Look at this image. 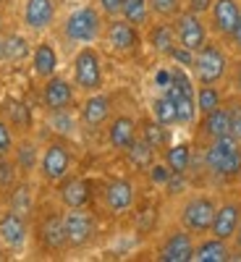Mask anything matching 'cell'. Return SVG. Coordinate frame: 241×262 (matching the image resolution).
Listing matches in <instances>:
<instances>
[{"label": "cell", "mask_w": 241, "mask_h": 262, "mask_svg": "<svg viewBox=\"0 0 241 262\" xmlns=\"http://www.w3.org/2000/svg\"><path fill=\"white\" fill-rule=\"evenodd\" d=\"M205 168L217 179H233L241 170V142L228 137L210 139L205 149Z\"/></svg>", "instance_id": "obj_1"}, {"label": "cell", "mask_w": 241, "mask_h": 262, "mask_svg": "<svg viewBox=\"0 0 241 262\" xmlns=\"http://www.w3.org/2000/svg\"><path fill=\"white\" fill-rule=\"evenodd\" d=\"M63 37L74 45H92L102 37V11L95 6H81L71 11L63 21Z\"/></svg>", "instance_id": "obj_2"}, {"label": "cell", "mask_w": 241, "mask_h": 262, "mask_svg": "<svg viewBox=\"0 0 241 262\" xmlns=\"http://www.w3.org/2000/svg\"><path fill=\"white\" fill-rule=\"evenodd\" d=\"M191 69H194V76L200 84H221L228 74V58H226L221 45L205 42V45L194 53Z\"/></svg>", "instance_id": "obj_3"}, {"label": "cell", "mask_w": 241, "mask_h": 262, "mask_svg": "<svg viewBox=\"0 0 241 262\" xmlns=\"http://www.w3.org/2000/svg\"><path fill=\"white\" fill-rule=\"evenodd\" d=\"M102 58L92 45H84L74 58V84L81 92H100L102 90Z\"/></svg>", "instance_id": "obj_4"}, {"label": "cell", "mask_w": 241, "mask_h": 262, "mask_svg": "<svg viewBox=\"0 0 241 262\" xmlns=\"http://www.w3.org/2000/svg\"><path fill=\"white\" fill-rule=\"evenodd\" d=\"M215 210L217 205L210 200V196L205 194H194L189 196V200L184 202L181 207V226L194 236H200V233H210L212 228V221H215Z\"/></svg>", "instance_id": "obj_5"}, {"label": "cell", "mask_w": 241, "mask_h": 262, "mask_svg": "<svg viewBox=\"0 0 241 262\" xmlns=\"http://www.w3.org/2000/svg\"><path fill=\"white\" fill-rule=\"evenodd\" d=\"M71 149L63 142H50L39 155V173L48 184H60L71 173Z\"/></svg>", "instance_id": "obj_6"}, {"label": "cell", "mask_w": 241, "mask_h": 262, "mask_svg": "<svg viewBox=\"0 0 241 262\" xmlns=\"http://www.w3.org/2000/svg\"><path fill=\"white\" fill-rule=\"evenodd\" d=\"M63 228H65V244L79 249L95 236V217L86 207H69L63 212Z\"/></svg>", "instance_id": "obj_7"}, {"label": "cell", "mask_w": 241, "mask_h": 262, "mask_svg": "<svg viewBox=\"0 0 241 262\" xmlns=\"http://www.w3.org/2000/svg\"><path fill=\"white\" fill-rule=\"evenodd\" d=\"M173 29H176V39H179V45L196 53L205 42H207V27H205V21L200 13H194V11H184L176 16V24H173Z\"/></svg>", "instance_id": "obj_8"}, {"label": "cell", "mask_w": 241, "mask_h": 262, "mask_svg": "<svg viewBox=\"0 0 241 262\" xmlns=\"http://www.w3.org/2000/svg\"><path fill=\"white\" fill-rule=\"evenodd\" d=\"M105 42L107 48L118 55H131L139 50V32L134 24H128L126 18H113L105 29Z\"/></svg>", "instance_id": "obj_9"}, {"label": "cell", "mask_w": 241, "mask_h": 262, "mask_svg": "<svg viewBox=\"0 0 241 262\" xmlns=\"http://www.w3.org/2000/svg\"><path fill=\"white\" fill-rule=\"evenodd\" d=\"M0 242H3L11 252H24L29 242V226L27 217L13 210H6L0 215Z\"/></svg>", "instance_id": "obj_10"}, {"label": "cell", "mask_w": 241, "mask_h": 262, "mask_svg": "<svg viewBox=\"0 0 241 262\" xmlns=\"http://www.w3.org/2000/svg\"><path fill=\"white\" fill-rule=\"evenodd\" d=\"M102 202L105 207L111 210L113 215H123L134 207L137 202V186L131 184L128 179H113L105 184V191H102Z\"/></svg>", "instance_id": "obj_11"}, {"label": "cell", "mask_w": 241, "mask_h": 262, "mask_svg": "<svg viewBox=\"0 0 241 262\" xmlns=\"http://www.w3.org/2000/svg\"><path fill=\"white\" fill-rule=\"evenodd\" d=\"M71 102H74V84L69 79L58 76V74L45 79V86H42V105H45L50 113L69 111Z\"/></svg>", "instance_id": "obj_12"}, {"label": "cell", "mask_w": 241, "mask_h": 262, "mask_svg": "<svg viewBox=\"0 0 241 262\" xmlns=\"http://www.w3.org/2000/svg\"><path fill=\"white\" fill-rule=\"evenodd\" d=\"M158 257L163 262H191L194 259V238H191V233L184 226L179 231H173L163 242Z\"/></svg>", "instance_id": "obj_13"}, {"label": "cell", "mask_w": 241, "mask_h": 262, "mask_svg": "<svg viewBox=\"0 0 241 262\" xmlns=\"http://www.w3.org/2000/svg\"><path fill=\"white\" fill-rule=\"evenodd\" d=\"M210 18H212V29L221 37H233L236 24L241 18V6L236 0H212L210 6Z\"/></svg>", "instance_id": "obj_14"}, {"label": "cell", "mask_w": 241, "mask_h": 262, "mask_svg": "<svg viewBox=\"0 0 241 262\" xmlns=\"http://www.w3.org/2000/svg\"><path fill=\"white\" fill-rule=\"evenodd\" d=\"M21 18L29 32H48L55 21V0H24Z\"/></svg>", "instance_id": "obj_15"}, {"label": "cell", "mask_w": 241, "mask_h": 262, "mask_svg": "<svg viewBox=\"0 0 241 262\" xmlns=\"http://www.w3.org/2000/svg\"><path fill=\"white\" fill-rule=\"evenodd\" d=\"M238 226H241V205L238 202H223L215 210V221H212L210 233L228 242V238H233V233L238 231Z\"/></svg>", "instance_id": "obj_16"}, {"label": "cell", "mask_w": 241, "mask_h": 262, "mask_svg": "<svg viewBox=\"0 0 241 262\" xmlns=\"http://www.w3.org/2000/svg\"><path fill=\"white\" fill-rule=\"evenodd\" d=\"M137 137H139V126L131 116H116L113 123L107 126V142H111V147L118 149V152H126L134 144Z\"/></svg>", "instance_id": "obj_17"}, {"label": "cell", "mask_w": 241, "mask_h": 262, "mask_svg": "<svg viewBox=\"0 0 241 262\" xmlns=\"http://www.w3.org/2000/svg\"><path fill=\"white\" fill-rule=\"evenodd\" d=\"M107 118H111V97L102 92H90V97L81 105V123L90 128H97Z\"/></svg>", "instance_id": "obj_18"}, {"label": "cell", "mask_w": 241, "mask_h": 262, "mask_svg": "<svg viewBox=\"0 0 241 262\" xmlns=\"http://www.w3.org/2000/svg\"><path fill=\"white\" fill-rule=\"evenodd\" d=\"M58 196L65 207H86V202H90V196H92V184L86 179H69L65 176L60 181Z\"/></svg>", "instance_id": "obj_19"}, {"label": "cell", "mask_w": 241, "mask_h": 262, "mask_svg": "<svg viewBox=\"0 0 241 262\" xmlns=\"http://www.w3.org/2000/svg\"><path fill=\"white\" fill-rule=\"evenodd\" d=\"M58 66H60V60H58V50L53 42L45 39L32 50V69L39 79H50L53 74H58Z\"/></svg>", "instance_id": "obj_20"}, {"label": "cell", "mask_w": 241, "mask_h": 262, "mask_svg": "<svg viewBox=\"0 0 241 262\" xmlns=\"http://www.w3.org/2000/svg\"><path fill=\"white\" fill-rule=\"evenodd\" d=\"M39 238H42V244H45L50 252H60V249L69 247V244H65L63 215H58V212L48 215L45 221H42V226H39Z\"/></svg>", "instance_id": "obj_21"}, {"label": "cell", "mask_w": 241, "mask_h": 262, "mask_svg": "<svg viewBox=\"0 0 241 262\" xmlns=\"http://www.w3.org/2000/svg\"><path fill=\"white\" fill-rule=\"evenodd\" d=\"M165 95L173 100V105H176V113H179V126H191L194 118H196V95L194 92H184L181 86L170 84Z\"/></svg>", "instance_id": "obj_22"}, {"label": "cell", "mask_w": 241, "mask_h": 262, "mask_svg": "<svg viewBox=\"0 0 241 262\" xmlns=\"http://www.w3.org/2000/svg\"><path fill=\"white\" fill-rule=\"evenodd\" d=\"M194 259L196 262H226V259H231V249L226 244V238L210 236L194 247Z\"/></svg>", "instance_id": "obj_23"}, {"label": "cell", "mask_w": 241, "mask_h": 262, "mask_svg": "<svg viewBox=\"0 0 241 262\" xmlns=\"http://www.w3.org/2000/svg\"><path fill=\"white\" fill-rule=\"evenodd\" d=\"M8 210L24 215V217H29L34 212V189L29 181H18L8 191Z\"/></svg>", "instance_id": "obj_24"}, {"label": "cell", "mask_w": 241, "mask_h": 262, "mask_svg": "<svg viewBox=\"0 0 241 262\" xmlns=\"http://www.w3.org/2000/svg\"><path fill=\"white\" fill-rule=\"evenodd\" d=\"M202 131L210 137V139H221V137H228L231 134V118H228V107L217 105L215 111L205 113L202 116Z\"/></svg>", "instance_id": "obj_25"}, {"label": "cell", "mask_w": 241, "mask_h": 262, "mask_svg": "<svg viewBox=\"0 0 241 262\" xmlns=\"http://www.w3.org/2000/svg\"><path fill=\"white\" fill-rule=\"evenodd\" d=\"M3 116L11 123V128L27 131L32 126V111L27 107V102H21L18 97H6L3 100Z\"/></svg>", "instance_id": "obj_26"}, {"label": "cell", "mask_w": 241, "mask_h": 262, "mask_svg": "<svg viewBox=\"0 0 241 262\" xmlns=\"http://www.w3.org/2000/svg\"><path fill=\"white\" fill-rule=\"evenodd\" d=\"M149 45H152V50L160 53V55H170V50L179 45L173 24H165V21H160V24L149 27Z\"/></svg>", "instance_id": "obj_27"}, {"label": "cell", "mask_w": 241, "mask_h": 262, "mask_svg": "<svg viewBox=\"0 0 241 262\" xmlns=\"http://www.w3.org/2000/svg\"><path fill=\"white\" fill-rule=\"evenodd\" d=\"M11 158L16 163V168L21 173H29L39 165V152H37V144L32 139H21L13 144V152H11Z\"/></svg>", "instance_id": "obj_28"}, {"label": "cell", "mask_w": 241, "mask_h": 262, "mask_svg": "<svg viewBox=\"0 0 241 262\" xmlns=\"http://www.w3.org/2000/svg\"><path fill=\"white\" fill-rule=\"evenodd\" d=\"M3 53H6V60L8 63H21L32 55V48H29V39L18 32H11L3 37Z\"/></svg>", "instance_id": "obj_29"}, {"label": "cell", "mask_w": 241, "mask_h": 262, "mask_svg": "<svg viewBox=\"0 0 241 262\" xmlns=\"http://www.w3.org/2000/svg\"><path fill=\"white\" fill-rule=\"evenodd\" d=\"M149 0H123L121 3V16L137 29L149 24Z\"/></svg>", "instance_id": "obj_30"}, {"label": "cell", "mask_w": 241, "mask_h": 262, "mask_svg": "<svg viewBox=\"0 0 241 262\" xmlns=\"http://www.w3.org/2000/svg\"><path fill=\"white\" fill-rule=\"evenodd\" d=\"M152 118H155L158 123H163L165 128H170V126H176V123H179L176 105H173V100H170L165 92L152 100Z\"/></svg>", "instance_id": "obj_31"}, {"label": "cell", "mask_w": 241, "mask_h": 262, "mask_svg": "<svg viewBox=\"0 0 241 262\" xmlns=\"http://www.w3.org/2000/svg\"><path fill=\"white\" fill-rule=\"evenodd\" d=\"M165 165L173 170V173H186L189 165H191V147L189 144H173L165 149Z\"/></svg>", "instance_id": "obj_32"}, {"label": "cell", "mask_w": 241, "mask_h": 262, "mask_svg": "<svg viewBox=\"0 0 241 262\" xmlns=\"http://www.w3.org/2000/svg\"><path fill=\"white\" fill-rule=\"evenodd\" d=\"M155 147L152 144H147L142 137H137L134 139V144H131L128 149H126V158H128V163L131 165H137V168H149L152 165V160H155Z\"/></svg>", "instance_id": "obj_33"}, {"label": "cell", "mask_w": 241, "mask_h": 262, "mask_svg": "<svg viewBox=\"0 0 241 262\" xmlns=\"http://www.w3.org/2000/svg\"><path fill=\"white\" fill-rule=\"evenodd\" d=\"M217 105H223V95L217 90L215 84H200V90H196V113H210L215 111Z\"/></svg>", "instance_id": "obj_34"}, {"label": "cell", "mask_w": 241, "mask_h": 262, "mask_svg": "<svg viewBox=\"0 0 241 262\" xmlns=\"http://www.w3.org/2000/svg\"><path fill=\"white\" fill-rule=\"evenodd\" d=\"M21 170L16 168L13 158H0V194H8L18 184Z\"/></svg>", "instance_id": "obj_35"}, {"label": "cell", "mask_w": 241, "mask_h": 262, "mask_svg": "<svg viewBox=\"0 0 241 262\" xmlns=\"http://www.w3.org/2000/svg\"><path fill=\"white\" fill-rule=\"evenodd\" d=\"M142 139L147 144H152L155 149H163L168 144V128L163 123H158V121H149V123L142 126Z\"/></svg>", "instance_id": "obj_36"}, {"label": "cell", "mask_w": 241, "mask_h": 262, "mask_svg": "<svg viewBox=\"0 0 241 262\" xmlns=\"http://www.w3.org/2000/svg\"><path fill=\"white\" fill-rule=\"evenodd\" d=\"M184 0H149V11L160 18H173L181 13Z\"/></svg>", "instance_id": "obj_37"}, {"label": "cell", "mask_w": 241, "mask_h": 262, "mask_svg": "<svg viewBox=\"0 0 241 262\" xmlns=\"http://www.w3.org/2000/svg\"><path fill=\"white\" fill-rule=\"evenodd\" d=\"M13 131H11V123L6 118H0V158H11V152H13Z\"/></svg>", "instance_id": "obj_38"}, {"label": "cell", "mask_w": 241, "mask_h": 262, "mask_svg": "<svg viewBox=\"0 0 241 262\" xmlns=\"http://www.w3.org/2000/svg\"><path fill=\"white\" fill-rule=\"evenodd\" d=\"M50 123L55 126V131H60V134H74V118L69 116V111H55Z\"/></svg>", "instance_id": "obj_39"}, {"label": "cell", "mask_w": 241, "mask_h": 262, "mask_svg": "<svg viewBox=\"0 0 241 262\" xmlns=\"http://www.w3.org/2000/svg\"><path fill=\"white\" fill-rule=\"evenodd\" d=\"M228 118H231V137L241 142V100H233L228 105Z\"/></svg>", "instance_id": "obj_40"}, {"label": "cell", "mask_w": 241, "mask_h": 262, "mask_svg": "<svg viewBox=\"0 0 241 262\" xmlns=\"http://www.w3.org/2000/svg\"><path fill=\"white\" fill-rule=\"evenodd\" d=\"M168 58H170V60H176V66H181V69H191V66H194V53L186 50V48H181V45L173 48Z\"/></svg>", "instance_id": "obj_41"}, {"label": "cell", "mask_w": 241, "mask_h": 262, "mask_svg": "<svg viewBox=\"0 0 241 262\" xmlns=\"http://www.w3.org/2000/svg\"><path fill=\"white\" fill-rule=\"evenodd\" d=\"M170 168L168 165H158V163H152L149 165V179H152V184H163L165 186V181L170 179Z\"/></svg>", "instance_id": "obj_42"}, {"label": "cell", "mask_w": 241, "mask_h": 262, "mask_svg": "<svg viewBox=\"0 0 241 262\" xmlns=\"http://www.w3.org/2000/svg\"><path fill=\"white\" fill-rule=\"evenodd\" d=\"M155 84L160 86V90L165 92L168 90V86L173 84V69H160L158 74H155Z\"/></svg>", "instance_id": "obj_43"}, {"label": "cell", "mask_w": 241, "mask_h": 262, "mask_svg": "<svg viewBox=\"0 0 241 262\" xmlns=\"http://www.w3.org/2000/svg\"><path fill=\"white\" fill-rule=\"evenodd\" d=\"M97 3H100V11H102V13H107V16H118L123 0H97Z\"/></svg>", "instance_id": "obj_44"}, {"label": "cell", "mask_w": 241, "mask_h": 262, "mask_svg": "<svg viewBox=\"0 0 241 262\" xmlns=\"http://www.w3.org/2000/svg\"><path fill=\"white\" fill-rule=\"evenodd\" d=\"M210 6H212V0H189V11H194V13H205V11H210Z\"/></svg>", "instance_id": "obj_45"}, {"label": "cell", "mask_w": 241, "mask_h": 262, "mask_svg": "<svg viewBox=\"0 0 241 262\" xmlns=\"http://www.w3.org/2000/svg\"><path fill=\"white\" fill-rule=\"evenodd\" d=\"M233 42H236V48L241 50V18H238V24H236V32H233V37H231Z\"/></svg>", "instance_id": "obj_46"}, {"label": "cell", "mask_w": 241, "mask_h": 262, "mask_svg": "<svg viewBox=\"0 0 241 262\" xmlns=\"http://www.w3.org/2000/svg\"><path fill=\"white\" fill-rule=\"evenodd\" d=\"M233 84H236V90H238V95H241V63L236 66V76H233Z\"/></svg>", "instance_id": "obj_47"}, {"label": "cell", "mask_w": 241, "mask_h": 262, "mask_svg": "<svg viewBox=\"0 0 241 262\" xmlns=\"http://www.w3.org/2000/svg\"><path fill=\"white\" fill-rule=\"evenodd\" d=\"M233 238H236V247H238V249H241V226H238V231H236V233H233Z\"/></svg>", "instance_id": "obj_48"}, {"label": "cell", "mask_w": 241, "mask_h": 262, "mask_svg": "<svg viewBox=\"0 0 241 262\" xmlns=\"http://www.w3.org/2000/svg\"><path fill=\"white\" fill-rule=\"evenodd\" d=\"M0 60H6V53H3V37H0Z\"/></svg>", "instance_id": "obj_49"}, {"label": "cell", "mask_w": 241, "mask_h": 262, "mask_svg": "<svg viewBox=\"0 0 241 262\" xmlns=\"http://www.w3.org/2000/svg\"><path fill=\"white\" fill-rule=\"evenodd\" d=\"M0 32H3V13H0Z\"/></svg>", "instance_id": "obj_50"}, {"label": "cell", "mask_w": 241, "mask_h": 262, "mask_svg": "<svg viewBox=\"0 0 241 262\" xmlns=\"http://www.w3.org/2000/svg\"><path fill=\"white\" fill-rule=\"evenodd\" d=\"M238 181H241V170H238Z\"/></svg>", "instance_id": "obj_51"}, {"label": "cell", "mask_w": 241, "mask_h": 262, "mask_svg": "<svg viewBox=\"0 0 241 262\" xmlns=\"http://www.w3.org/2000/svg\"><path fill=\"white\" fill-rule=\"evenodd\" d=\"M3 3H6V0H0V6H3Z\"/></svg>", "instance_id": "obj_52"}, {"label": "cell", "mask_w": 241, "mask_h": 262, "mask_svg": "<svg viewBox=\"0 0 241 262\" xmlns=\"http://www.w3.org/2000/svg\"><path fill=\"white\" fill-rule=\"evenodd\" d=\"M0 259H3V252H0Z\"/></svg>", "instance_id": "obj_53"}]
</instances>
